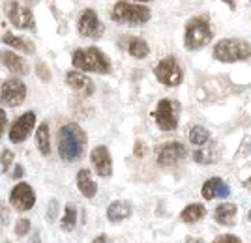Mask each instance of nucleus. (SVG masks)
Returning a JSON list of instances; mask_svg holds the SVG:
<instances>
[{"label": "nucleus", "mask_w": 251, "mask_h": 243, "mask_svg": "<svg viewBox=\"0 0 251 243\" xmlns=\"http://www.w3.org/2000/svg\"><path fill=\"white\" fill-rule=\"evenodd\" d=\"M26 97V85L21 79H8L2 83V103L6 107H19Z\"/></svg>", "instance_id": "nucleus-13"}, {"label": "nucleus", "mask_w": 251, "mask_h": 243, "mask_svg": "<svg viewBox=\"0 0 251 243\" xmlns=\"http://www.w3.org/2000/svg\"><path fill=\"white\" fill-rule=\"evenodd\" d=\"M204 215H206V208H204L202 204H189V206H186V208L182 210L180 219L184 222H188V224H193V222L201 221Z\"/></svg>", "instance_id": "nucleus-22"}, {"label": "nucleus", "mask_w": 251, "mask_h": 243, "mask_svg": "<svg viewBox=\"0 0 251 243\" xmlns=\"http://www.w3.org/2000/svg\"><path fill=\"white\" fill-rule=\"evenodd\" d=\"M201 195L204 200H212V199H227L230 195V187L221 180V178H210L204 181Z\"/></svg>", "instance_id": "nucleus-16"}, {"label": "nucleus", "mask_w": 251, "mask_h": 243, "mask_svg": "<svg viewBox=\"0 0 251 243\" xmlns=\"http://www.w3.org/2000/svg\"><path fill=\"white\" fill-rule=\"evenodd\" d=\"M133 154H135L137 157H143V155H145V144H143V140H135V146H133Z\"/></svg>", "instance_id": "nucleus-33"}, {"label": "nucleus", "mask_w": 251, "mask_h": 243, "mask_svg": "<svg viewBox=\"0 0 251 243\" xmlns=\"http://www.w3.org/2000/svg\"><path fill=\"white\" fill-rule=\"evenodd\" d=\"M10 204L17 212H28L36 204V193L28 183H17L10 193Z\"/></svg>", "instance_id": "nucleus-11"}, {"label": "nucleus", "mask_w": 251, "mask_h": 243, "mask_svg": "<svg viewBox=\"0 0 251 243\" xmlns=\"http://www.w3.org/2000/svg\"><path fill=\"white\" fill-rule=\"evenodd\" d=\"M193 159H195L197 163H201V165H206L210 161V159L204 155V150H195V152H193Z\"/></svg>", "instance_id": "nucleus-32"}, {"label": "nucleus", "mask_w": 251, "mask_h": 243, "mask_svg": "<svg viewBox=\"0 0 251 243\" xmlns=\"http://www.w3.org/2000/svg\"><path fill=\"white\" fill-rule=\"evenodd\" d=\"M4 243H11V242H4Z\"/></svg>", "instance_id": "nucleus-42"}, {"label": "nucleus", "mask_w": 251, "mask_h": 243, "mask_svg": "<svg viewBox=\"0 0 251 243\" xmlns=\"http://www.w3.org/2000/svg\"><path fill=\"white\" fill-rule=\"evenodd\" d=\"M251 56V43L242 38H223L214 45V58L223 64L244 62Z\"/></svg>", "instance_id": "nucleus-4"}, {"label": "nucleus", "mask_w": 251, "mask_h": 243, "mask_svg": "<svg viewBox=\"0 0 251 243\" xmlns=\"http://www.w3.org/2000/svg\"><path fill=\"white\" fill-rule=\"evenodd\" d=\"M111 17L115 22H122V24H145L150 21L152 11L145 4H131V2H116Z\"/></svg>", "instance_id": "nucleus-5"}, {"label": "nucleus", "mask_w": 251, "mask_h": 243, "mask_svg": "<svg viewBox=\"0 0 251 243\" xmlns=\"http://www.w3.org/2000/svg\"><path fill=\"white\" fill-rule=\"evenodd\" d=\"M36 73H38V77H40V79H42L43 83H47V81H51V71H49V69H47V67H45V64H38V66H36Z\"/></svg>", "instance_id": "nucleus-29"}, {"label": "nucleus", "mask_w": 251, "mask_h": 243, "mask_svg": "<svg viewBox=\"0 0 251 243\" xmlns=\"http://www.w3.org/2000/svg\"><path fill=\"white\" fill-rule=\"evenodd\" d=\"M186 243H202V240H201V238H193V236H188V238H186Z\"/></svg>", "instance_id": "nucleus-37"}, {"label": "nucleus", "mask_w": 251, "mask_h": 243, "mask_svg": "<svg viewBox=\"0 0 251 243\" xmlns=\"http://www.w3.org/2000/svg\"><path fill=\"white\" fill-rule=\"evenodd\" d=\"M6 124H8V116H6L4 110H0V133L6 131Z\"/></svg>", "instance_id": "nucleus-34"}, {"label": "nucleus", "mask_w": 251, "mask_h": 243, "mask_svg": "<svg viewBox=\"0 0 251 243\" xmlns=\"http://www.w3.org/2000/svg\"><path fill=\"white\" fill-rule=\"evenodd\" d=\"M11 163H13V152L8 148H4L2 150V172H4V174L10 170Z\"/></svg>", "instance_id": "nucleus-28"}, {"label": "nucleus", "mask_w": 251, "mask_h": 243, "mask_svg": "<svg viewBox=\"0 0 251 243\" xmlns=\"http://www.w3.org/2000/svg\"><path fill=\"white\" fill-rule=\"evenodd\" d=\"M189 142L195 146H204L210 140V131L202 126H193L189 129Z\"/></svg>", "instance_id": "nucleus-25"}, {"label": "nucleus", "mask_w": 251, "mask_h": 243, "mask_svg": "<svg viewBox=\"0 0 251 243\" xmlns=\"http://www.w3.org/2000/svg\"><path fill=\"white\" fill-rule=\"evenodd\" d=\"M72 64H74L75 69H79V71H88V73L100 75L111 73V60L98 47L77 49L72 54Z\"/></svg>", "instance_id": "nucleus-3"}, {"label": "nucleus", "mask_w": 251, "mask_h": 243, "mask_svg": "<svg viewBox=\"0 0 251 243\" xmlns=\"http://www.w3.org/2000/svg\"><path fill=\"white\" fill-rule=\"evenodd\" d=\"M86 148V135L75 122H70L58 129V155L66 163H75L83 157Z\"/></svg>", "instance_id": "nucleus-1"}, {"label": "nucleus", "mask_w": 251, "mask_h": 243, "mask_svg": "<svg viewBox=\"0 0 251 243\" xmlns=\"http://www.w3.org/2000/svg\"><path fill=\"white\" fill-rule=\"evenodd\" d=\"M156 79L165 86H178L184 79V71L175 56H165L156 64L154 67Z\"/></svg>", "instance_id": "nucleus-7"}, {"label": "nucleus", "mask_w": 251, "mask_h": 243, "mask_svg": "<svg viewBox=\"0 0 251 243\" xmlns=\"http://www.w3.org/2000/svg\"><path fill=\"white\" fill-rule=\"evenodd\" d=\"M186 155H188L186 146L182 142L175 140V142H167V144L157 148L156 161L157 165H161V167H175L178 163H182L186 159Z\"/></svg>", "instance_id": "nucleus-9"}, {"label": "nucleus", "mask_w": 251, "mask_h": 243, "mask_svg": "<svg viewBox=\"0 0 251 243\" xmlns=\"http://www.w3.org/2000/svg\"><path fill=\"white\" fill-rule=\"evenodd\" d=\"M23 174H25V170H23V167H21V165H17V167H15V170H13V174H11V176H13V180H19V178H23Z\"/></svg>", "instance_id": "nucleus-35"}, {"label": "nucleus", "mask_w": 251, "mask_h": 243, "mask_svg": "<svg viewBox=\"0 0 251 243\" xmlns=\"http://www.w3.org/2000/svg\"><path fill=\"white\" fill-rule=\"evenodd\" d=\"M248 217H250V221H251V210H250V215H248Z\"/></svg>", "instance_id": "nucleus-41"}, {"label": "nucleus", "mask_w": 251, "mask_h": 243, "mask_svg": "<svg viewBox=\"0 0 251 243\" xmlns=\"http://www.w3.org/2000/svg\"><path fill=\"white\" fill-rule=\"evenodd\" d=\"M133 213V208L127 200H115L107 208V219L111 222H122L129 219Z\"/></svg>", "instance_id": "nucleus-17"}, {"label": "nucleus", "mask_w": 251, "mask_h": 243, "mask_svg": "<svg viewBox=\"0 0 251 243\" xmlns=\"http://www.w3.org/2000/svg\"><path fill=\"white\" fill-rule=\"evenodd\" d=\"M77 30H79V34H81L83 38L98 40V38H101V34H103V24H101L98 13H96L94 10L86 8V10H83L79 21H77Z\"/></svg>", "instance_id": "nucleus-10"}, {"label": "nucleus", "mask_w": 251, "mask_h": 243, "mask_svg": "<svg viewBox=\"0 0 251 243\" xmlns=\"http://www.w3.org/2000/svg\"><path fill=\"white\" fill-rule=\"evenodd\" d=\"M214 243H242L236 236H232V234H223V236H218Z\"/></svg>", "instance_id": "nucleus-31"}, {"label": "nucleus", "mask_w": 251, "mask_h": 243, "mask_svg": "<svg viewBox=\"0 0 251 243\" xmlns=\"http://www.w3.org/2000/svg\"><path fill=\"white\" fill-rule=\"evenodd\" d=\"M244 185H246V187H248V189H251V178H248V180L244 181Z\"/></svg>", "instance_id": "nucleus-39"}, {"label": "nucleus", "mask_w": 251, "mask_h": 243, "mask_svg": "<svg viewBox=\"0 0 251 243\" xmlns=\"http://www.w3.org/2000/svg\"><path fill=\"white\" fill-rule=\"evenodd\" d=\"M127 53L131 54L133 58L137 60H143V58H147L148 53H150V47H148V43L145 40H141V38H131L129 43H127Z\"/></svg>", "instance_id": "nucleus-23"}, {"label": "nucleus", "mask_w": 251, "mask_h": 243, "mask_svg": "<svg viewBox=\"0 0 251 243\" xmlns=\"http://www.w3.org/2000/svg\"><path fill=\"white\" fill-rule=\"evenodd\" d=\"M36 146L42 152L43 155H49L51 154V142H49V126L47 122L42 124L36 131Z\"/></svg>", "instance_id": "nucleus-24"}, {"label": "nucleus", "mask_w": 251, "mask_h": 243, "mask_svg": "<svg viewBox=\"0 0 251 243\" xmlns=\"http://www.w3.org/2000/svg\"><path fill=\"white\" fill-rule=\"evenodd\" d=\"M180 112L182 107L175 99H161L156 105L152 118L157 124L161 131H175L178 127V120H180Z\"/></svg>", "instance_id": "nucleus-6"}, {"label": "nucleus", "mask_w": 251, "mask_h": 243, "mask_svg": "<svg viewBox=\"0 0 251 243\" xmlns=\"http://www.w3.org/2000/svg\"><path fill=\"white\" fill-rule=\"evenodd\" d=\"M15 234L19 236V238H23V236H26V234L30 232V221L28 219H19L17 221V224H15Z\"/></svg>", "instance_id": "nucleus-27"}, {"label": "nucleus", "mask_w": 251, "mask_h": 243, "mask_svg": "<svg viewBox=\"0 0 251 243\" xmlns=\"http://www.w3.org/2000/svg\"><path fill=\"white\" fill-rule=\"evenodd\" d=\"M236 212L238 208L232 204V202H223L216 208L214 212V219L223 224V226H232L234 224V219H236Z\"/></svg>", "instance_id": "nucleus-20"}, {"label": "nucleus", "mask_w": 251, "mask_h": 243, "mask_svg": "<svg viewBox=\"0 0 251 243\" xmlns=\"http://www.w3.org/2000/svg\"><path fill=\"white\" fill-rule=\"evenodd\" d=\"M66 83H68V86H70L72 90L86 95V97L94 94V83L90 81V77H86V75H84L83 71H79V69L68 71V73H66Z\"/></svg>", "instance_id": "nucleus-15"}, {"label": "nucleus", "mask_w": 251, "mask_h": 243, "mask_svg": "<svg viewBox=\"0 0 251 243\" xmlns=\"http://www.w3.org/2000/svg\"><path fill=\"white\" fill-rule=\"evenodd\" d=\"M250 2H251V0H250Z\"/></svg>", "instance_id": "nucleus-43"}, {"label": "nucleus", "mask_w": 251, "mask_h": 243, "mask_svg": "<svg viewBox=\"0 0 251 243\" xmlns=\"http://www.w3.org/2000/svg\"><path fill=\"white\" fill-rule=\"evenodd\" d=\"M90 161L94 165V170L98 172V176L101 178H109L113 174V159L107 146H96L90 154Z\"/></svg>", "instance_id": "nucleus-14"}, {"label": "nucleus", "mask_w": 251, "mask_h": 243, "mask_svg": "<svg viewBox=\"0 0 251 243\" xmlns=\"http://www.w3.org/2000/svg\"><path fill=\"white\" fill-rule=\"evenodd\" d=\"M56 213H58V202L51 200V202H49V212H47V221L54 222V219H56Z\"/></svg>", "instance_id": "nucleus-30"}, {"label": "nucleus", "mask_w": 251, "mask_h": 243, "mask_svg": "<svg viewBox=\"0 0 251 243\" xmlns=\"http://www.w3.org/2000/svg\"><path fill=\"white\" fill-rule=\"evenodd\" d=\"M212 38H214V30H212L208 15H197V17H191L186 22L184 47L188 51H199L212 42Z\"/></svg>", "instance_id": "nucleus-2"}, {"label": "nucleus", "mask_w": 251, "mask_h": 243, "mask_svg": "<svg viewBox=\"0 0 251 243\" xmlns=\"http://www.w3.org/2000/svg\"><path fill=\"white\" fill-rule=\"evenodd\" d=\"M34 126H36V112H25L19 118H15V122L10 127V133H8L10 142H13V144L25 142L32 133Z\"/></svg>", "instance_id": "nucleus-12"}, {"label": "nucleus", "mask_w": 251, "mask_h": 243, "mask_svg": "<svg viewBox=\"0 0 251 243\" xmlns=\"http://www.w3.org/2000/svg\"><path fill=\"white\" fill-rule=\"evenodd\" d=\"M2 42L6 43L8 47H13V49L21 51V53H26V54H34V53H36V47H34V43L28 42V40H25V38H19V36H15V34H10V32L2 36Z\"/></svg>", "instance_id": "nucleus-21"}, {"label": "nucleus", "mask_w": 251, "mask_h": 243, "mask_svg": "<svg viewBox=\"0 0 251 243\" xmlns=\"http://www.w3.org/2000/svg\"><path fill=\"white\" fill-rule=\"evenodd\" d=\"M2 64L6 66V69H8L10 73L17 75V77H23V75L28 73V66H26V62L23 60L21 56H17L15 53H11V51H4V53H2Z\"/></svg>", "instance_id": "nucleus-18"}, {"label": "nucleus", "mask_w": 251, "mask_h": 243, "mask_svg": "<svg viewBox=\"0 0 251 243\" xmlns=\"http://www.w3.org/2000/svg\"><path fill=\"white\" fill-rule=\"evenodd\" d=\"M223 2H225V4L229 6L230 10H236V6H234V0H223Z\"/></svg>", "instance_id": "nucleus-38"}, {"label": "nucleus", "mask_w": 251, "mask_h": 243, "mask_svg": "<svg viewBox=\"0 0 251 243\" xmlns=\"http://www.w3.org/2000/svg\"><path fill=\"white\" fill-rule=\"evenodd\" d=\"M133 2H152V0H133Z\"/></svg>", "instance_id": "nucleus-40"}, {"label": "nucleus", "mask_w": 251, "mask_h": 243, "mask_svg": "<svg viewBox=\"0 0 251 243\" xmlns=\"http://www.w3.org/2000/svg\"><path fill=\"white\" fill-rule=\"evenodd\" d=\"M75 226H77V210H75L72 204L66 206L62 215V221H60V228L66 232H72Z\"/></svg>", "instance_id": "nucleus-26"}, {"label": "nucleus", "mask_w": 251, "mask_h": 243, "mask_svg": "<svg viewBox=\"0 0 251 243\" xmlns=\"http://www.w3.org/2000/svg\"><path fill=\"white\" fill-rule=\"evenodd\" d=\"M92 243H109V238H107V236H103V234H101V236H98V238H96L94 242Z\"/></svg>", "instance_id": "nucleus-36"}, {"label": "nucleus", "mask_w": 251, "mask_h": 243, "mask_svg": "<svg viewBox=\"0 0 251 243\" xmlns=\"http://www.w3.org/2000/svg\"><path fill=\"white\" fill-rule=\"evenodd\" d=\"M77 187L81 191V195L86 199H94L98 193V183L94 181L92 174L88 169H81L77 172Z\"/></svg>", "instance_id": "nucleus-19"}, {"label": "nucleus", "mask_w": 251, "mask_h": 243, "mask_svg": "<svg viewBox=\"0 0 251 243\" xmlns=\"http://www.w3.org/2000/svg\"><path fill=\"white\" fill-rule=\"evenodd\" d=\"M4 13L15 28H21V30H34L36 28V21H34L32 11L26 6L15 2V0H6L4 2Z\"/></svg>", "instance_id": "nucleus-8"}]
</instances>
